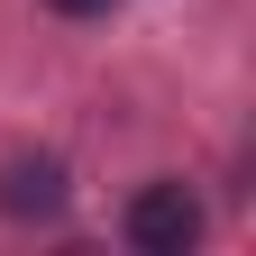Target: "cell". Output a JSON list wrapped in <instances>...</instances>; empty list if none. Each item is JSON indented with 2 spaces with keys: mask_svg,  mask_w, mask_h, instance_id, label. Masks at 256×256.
Instances as JSON below:
<instances>
[{
  "mask_svg": "<svg viewBox=\"0 0 256 256\" xmlns=\"http://www.w3.org/2000/svg\"><path fill=\"white\" fill-rule=\"evenodd\" d=\"M192 238H202V202H192L183 183H146L138 202H128V247H146V256H183Z\"/></svg>",
  "mask_w": 256,
  "mask_h": 256,
  "instance_id": "1",
  "label": "cell"
},
{
  "mask_svg": "<svg viewBox=\"0 0 256 256\" xmlns=\"http://www.w3.org/2000/svg\"><path fill=\"white\" fill-rule=\"evenodd\" d=\"M0 210L10 220H55L64 210V165L55 156H10L0 165Z\"/></svg>",
  "mask_w": 256,
  "mask_h": 256,
  "instance_id": "2",
  "label": "cell"
},
{
  "mask_svg": "<svg viewBox=\"0 0 256 256\" xmlns=\"http://www.w3.org/2000/svg\"><path fill=\"white\" fill-rule=\"evenodd\" d=\"M55 10H64V18H92V10H110V0H55Z\"/></svg>",
  "mask_w": 256,
  "mask_h": 256,
  "instance_id": "3",
  "label": "cell"
}]
</instances>
